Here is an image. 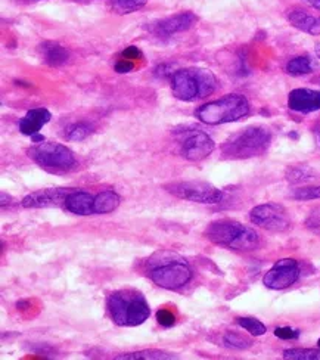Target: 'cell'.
Here are the masks:
<instances>
[{
	"label": "cell",
	"instance_id": "obj_1",
	"mask_svg": "<svg viewBox=\"0 0 320 360\" xmlns=\"http://www.w3.org/2000/svg\"><path fill=\"white\" fill-rule=\"evenodd\" d=\"M149 276L164 290H179L191 281L192 271L183 257L171 251H160L149 259Z\"/></svg>",
	"mask_w": 320,
	"mask_h": 360
},
{
	"label": "cell",
	"instance_id": "obj_2",
	"mask_svg": "<svg viewBox=\"0 0 320 360\" xmlns=\"http://www.w3.org/2000/svg\"><path fill=\"white\" fill-rule=\"evenodd\" d=\"M108 310L112 321L118 326H138L151 316V307L142 293L126 288L111 294Z\"/></svg>",
	"mask_w": 320,
	"mask_h": 360
},
{
	"label": "cell",
	"instance_id": "obj_3",
	"mask_svg": "<svg viewBox=\"0 0 320 360\" xmlns=\"http://www.w3.org/2000/svg\"><path fill=\"white\" fill-rule=\"evenodd\" d=\"M272 142V133L263 126H251L233 133L222 145V153L227 160H245L263 156Z\"/></svg>",
	"mask_w": 320,
	"mask_h": 360
},
{
	"label": "cell",
	"instance_id": "obj_4",
	"mask_svg": "<svg viewBox=\"0 0 320 360\" xmlns=\"http://www.w3.org/2000/svg\"><path fill=\"white\" fill-rule=\"evenodd\" d=\"M215 87V76L205 68L178 70L171 77L173 95L183 102H195L210 96Z\"/></svg>",
	"mask_w": 320,
	"mask_h": 360
},
{
	"label": "cell",
	"instance_id": "obj_5",
	"mask_svg": "<svg viewBox=\"0 0 320 360\" xmlns=\"http://www.w3.org/2000/svg\"><path fill=\"white\" fill-rule=\"evenodd\" d=\"M205 236L215 245L239 251H251L260 244V236L254 229L235 220L213 222L206 228Z\"/></svg>",
	"mask_w": 320,
	"mask_h": 360
},
{
	"label": "cell",
	"instance_id": "obj_6",
	"mask_svg": "<svg viewBox=\"0 0 320 360\" xmlns=\"http://www.w3.org/2000/svg\"><path fill=\"white\" fill-rule=\"evenodd\" d=\"M250 114V102L244 95L231 94L204 104L195 111V117L204 125L219 126L233 123Z\"/></svg>",
	"mask_w": 320,
	"mask_h": 360
},
{
	"label": "cell",
	"instance_id": "obj_7",
	"mask_svg": "<svg viewBox=\"0 0 320 360\" xmlns=\"http://www.w3.org/2000/svg\"><path fill=\"white\" fill-rule=\"evenodd\" d=\"M28 157L40 167L50 171H65L76 164V157L71 149L55 142H41L27 151Z\"/></svg>",
	"mask_w": 320,
	"mask_h": 360
},
{
	"label": "cell",
	"instance_id": "obj_8",
	"mask_svg": "<svg viewBox=\"0 0 320 360\" xmlns=\"http://www.w3.org/2000/svg\"><path fill=\"white\" fill-rule=\"evenodd\" d=\"M171 195L184 201L200 204H217L223 200V192L205 182H175L165 187Z\"/></svg>",
	"mask_w": 320,
	"mask_h": 360
},
{
	"label": "cell",
	"instance_id": "obj_9",
	"mask_svg": "<svg viewBox=\"0 0 320 360\" xmlns=\"http://www.w3.org/2000/svg\"><path fill=\"white\" fill-rule=\"evenodd\" d=\"M180 156L188 161H202L214 151L215 143L200 129L180 131Z\"/></svg>",
	"mask_w": 320,
	"mask_h": 360
},
{
	"label": "cell",
	"instance_id": "obj_10",
	"mask_svg": "<svg viewBox=\"0 0 320 360\" xmlns=\"http://www.w3.org/2000/svg\"><path fill=\"white\" fill-rule=\"evenodd\" d=\"M250 219L254 224L272 232H285L291 226V219L286 210L277 204L257 205L251 210Z\"/></svg>",
	"mask_w": 320,
	"mask_h": 360
},
{
	"label": "cell",
	"instance_id": "obj_11",
	"mask_svg": "<svg viewBox=\"0 0 320 360\" xmlns=\"http://www.w3.org/2000/svg\"><path fill=\"white\" fill-rule=\"evenodd\" d=\"M299 277V264L294 259H282L275 263L272 267L264 275V285L270 290L279 291V290H285V288H289L294 285Z\"/></svg>",
	"mask_w": 320,
	"mask_h": 360
},
{
	"label": "cell",
	"instance_id": "obj_12",
	"mask_svg": "<svg viewBox=\"0 0 320 360\" xmlns=\"http://www.w3.org/2000/svg\"><path fill=\"white\" fill-rule=\"evenodd\" d=\"M196 21H198V17L193 12H180L153 24L151 27V32L160 37H170L192 28Z\"/></svg>",
	"mask_w": 320,
	"mask_h": 360
},
{
	"label": "cell",
	"instance_id": "obj_13",
	"mask_svg": "<svg viewBox=\"0 0 320 360\" xmlns=\"http://www.w3.org/2000/svg\"><path fill=\"white\" fill-rule=\"evenodd\" d=\"M72 189H43L33 192L21 201L24 209H46V207H59L65 204V200Z\"/></svg>",
	"mask_w": 320,
	"mask_h": 360
},
{
	"label": "cell",
	"instance_id": "obj_14",
	"mask_svg": "<svg viewBox=\"0 0 320 360\" xmlns=\"http://www.w3.org/2000/svg\"><path fill=\"white\" fill-rule=\"evenodd\" d=\"M288 107L295 112L308 114L320 109V90L294 89L288 96Z\"/></svg>",
	"mask_w": 320,
	"mask_h": 360
},
{
	"label": "cell",
	"instance_id": "obj_15",
	"mask_svg": "<svg viewBox=\"0 0 320 360\" xmlns=\"http://www.w3.org/2000/svg\"><path fill=\"white\" fill-rule=\"evenodd\" d=\"M286 18L289 24L301 30V32L312 36H320V17L308 14L301 8H294L289 9Z\"/></svg>",
	"mask_w": 320,
	"mask_h": 360
},
{
	"label": "cell",
	"instance_id": "obj_16",
	"mask_svg": "<svg viewBox=\"0 0 320 360\" xmlns=\"http://www.w3.org/2000/svg\"><path fill=\"white\" fill-rule=\"evenodd\" d=\"M52 118L50 112L46 108H34L28 111L25 117L19 121V130L23 135L33 136L39 130L43 127L46 123Z\"/></svg>",
	"mask_w": 320,
	"mask_h": 360
},
{
	"label": "cell",
	"instance_id": "obj_17",
	"mask_svg": "<svg viewBox=\"0 0 320 360\" xmlns=\"http://www.w3.org/2000/svg\"><path fill=\"white\" fill-rule=\"evenodd\" d=\"M93 201H95V197H92L90 193L72 191L65 200V209L70 213L78 215L95 214V211H93Z\"/></svg>",
	"mask_w": 320,
	"mask_h": 360
},
{
	"label": "cell",
	"instance_id": "obj_18",
	"mask_svg": "<svg viewBox=\"0 0 320 360\" xmlns=\"http://www.w3.org/2000/svg\"><path fill=\"white\" fill-rule=\"evenodd\" d=\"M41 58L49 67H62L70 58L68 50L55 42H45L39 46Z\"/></svg>",
	"mask_w": 320,
	"mask_h": 360
},
{
	"label": "cell",
	"instance_id": "obj_19",
	"mask_svg": "<svg viewBox=\"0 0 320 360\" xmlns=\"http://www.w3.org/2000/svg\"><path fill=\"white\" fill-rule=\"evenodd\" d=\"M120 201L121 200L116 192H100L95 197V201H93V211H95V214H108L118 207Z\"/></svg>",
	"mask_w": 320,
	"mask_h": 360
},
{
	"label": "cell",
	"instance_id": "obj_20",
	"mask_svg": "<svg viewBox=\"0 0 320 360\" xmlns=\"http://www.w3.org/2000/svg\"><path fill=\"white\" fill-rule=\"evenodd\" d=\"M313 70H314L313 59L307 55L295 56L286 64V73L294 77L310 74V73H313Z\"/></svg>",
	"mask_w": 320,
	"mask_h": 360
},
{
	"label": "cell",
	"instance_id": "obj_21",
	"mask_svg": "<svg viewBox=\"0 0 320 360\" xmlns=\"http://www.w3.org/2000/svg\"><path fill=\"white\" fill-rule=\"evenodd\" d=\"M117 360H169L175 359L174 354L160 352V350H142L136 353H127L116 357Z\"/></svg>",
	"mask_w": 320,
	"mask_h": 360
},
{
	"label": "cell",
	"instance_id": "obj_22",
	"mask_svg": "<svg viewBox=\"0 0 320 360\" xmlns=\"http://www.w3.org/2000/svg\"><path fill=\"white\" fill-rule=\"evenodd\" d=\"M148 0H111L112 11L118 15L136 12L147 5Z\"/></svg>",
	"mask_w": 320,
	"mask_h": 360
},
{
	"label": "cell",
	"instance_id": "obj_23",
	"mask_svg": "<svg viewBox=\"0 0 320 360\" xmlns=\"http://www.w3.org/2000/svg\"><path fill=\"white\" fill-rule=\"evenodd\" d=\"M286 360H320V350L314 348H289L284 352Z\"/></svg>",
	"mask_w": 320,
	"mask_h": 360
},
{
	"label": "cell",
	"instance_id": "obj_24",
	"mask_svg": "<svg viewBox=\"0 0 320 360\" xmlns=\"http://www.w3.org/2000/svg\"><path fill=\"white\" fill-rule=\"evenodd\" d=\"M312 179H314V171L312 169L303 167V166L289 169L286 173V180L291 183H301V182H307Z\"/></svg>",
	"mask_w": 320,
	"mask_h": 360
},
{
	"label": "cell",
	"instance_id": "obj_25",
	"mask_svg": "<svg viewBox=\"0 0 320 360\" xmlns=\"http://www.w3.org/2000/svg\"><path fill=\"white\" fill-rule=\"evenodd\" d=\"M237 325L244 328L245 331H248L251 335H255V337L264 335L266 331H267L266 326L254 317H237Z\"/></svg>",
	"mask_w": 320,
	"mask_h": 360
},
{
	"label": "cell",
	"instance_id": "obj_26",
	"mask_svg": "<svg viewBox=\"0 0 320 360\" xmlns=\"http://www.w3.org/2000/svg\"><path fill=\"white\" fill-rule=\"evenodd\" d=\"M223 341L227 347L231 348H236V350H246L253 346V341L250 338H246L241 334H236V332H227L223 338Z\"/></svg>",
	"mask_w": 320,
	"mask_h": 360
},
{
	"label": "cell",
	"instance_id": "obj_27",
	"mask_svg": "<svg viewBox=\"0 0 320 360\" xmlns=\"http://www.w3.org/2000/svg\"><path fill=\"white\" fill-rule=\"evenodd\" d=\"M92 133V127L87 123H76L67 129L65 136L68 140H83L86 139Z\"/></svg>",
	"mask_w": 320,
	"mask_h": 360
},
{
	"label": "cell",
	"instance_id": "obj_28",
	"mask_svg": "<svg viewBox=\"0 0 320 360\" xmlns=\"http://www.w3.org/2000/svg\"><path fill=\"white\" fill-rule=\"evenodd\" d=\"M291 197L297 201H312L320 198V187H306L295 189Z\"/></svg>",
	"mask_w": 320,
	"mask_h": 360
},
{
	"label": "cell",
	"instance_id": "obj_29",
	"mask_svg": "<svg viewBox=\"0 0 320 360\" xmlns=\"http://www.w3.org/2000/svg\"><path fill=\"white\" fill-rule=\"evenodd\" d=\"M275 335L281 339H297L299 337V331L289 326H281L275 329Z\"/></svg>",
	"mask_w": 320,
	"mask_h": 360
},
{
	"label": "cell",
	"instance_id": "obj_30",
	"mask_svg": "<svg viewBox=\"0 0 320 360\" xmlns=\"http://www.w3.org/2000/svg\"><path fill=\"white\" fill-rule=\"evenodd\" d=\"M157 321L165 328H170L174 325L175 317L170 310H165V308H161V310L157 312Z\"/></svg>",
	"mask_w": 320,
	"mask_h": 360
},
{
	"label": "cell",
	"instance_id": "obj_31",
	"mask_svg": "<svg viewBox=\"0 0 320 360\" xmlns=\"http://www.w3.org/2000/svg\"><path fill=\"white\" fill-rule=\"evenodd\" d=\"M133 68H134V64H133V61H130V59H120L118 63L116 64V71L120 74L130 73V71H133Z\"/></svg>",
	"mask_w": 320,
	"mask_h": 360
},
{
	"label": "cell",
	"instance_id": "obj_32",
	"mask_svg": "<svg viewBox=\"0 0 320 360\" xmlns=\"http://www.w3.org/2000/svg\"><path fill=\"white\" fill-rule=\"evenodd\" d=\"M139 56H140V50H139L136 46H130V47H127V49L122 52V58H124V59L133 61V59H138Z\"/></svg>",
	"mask_w": 320,
	"mask_h": 360
},
{
	"label": "cell",
	"instance_id": "obj_33",
	"mask_svg": "<svg viewBox=\"0 0 320 360\" xmlns=\"http://www.w3.org/2000/svg\"><path fill=\"white\" fill-rule=\"evenodd\" d=\"M308 228H316V226H320V209L314 210L310 215V219L307 220Z\"/></svg>",
	"mask_w": 320,
	"mask_h": 360
},
{
	"label": "cell",
	"instance_id": "obj_34",
	"mask_svg": "<svg viewBox=\"0 0 320 360\" xmlns=\"http://www.w3.org/2000/svg\"><path fill=\"white\" fill-rule=\"evenodd\" d=\"M157 74H162V77H165V76H170L171 74V77H173V68H171V65H160L158 68H157Z\"/></svg>",
	"mask_w": 320,
	"mask_h": 360
},
{
	"label": "cell",
	"instance_id": "obj_35",
	"mask_svg": "<svg viewBox=\"0 0 320 360\" xmlns=\"http://www.w3.org/2000/svg\"><path fill=\"white\" fill-rule=\"evenodd\" d=\"M303 2L308 6H312L316 11H320V0H303Z\"/></svg>",
	"mask_w": 320,
	"mask_h": 360
},
{
	"label": "cell",
	"instance_id": "obj_36",
	"mask_svg": "<svg viewBox=\"0 0 320 360\" xmlns=\"http://www.w3.org/2000/svg\"><path fill=\"white\" fill-rule=\"evenodd\" d=\"M31 140L36 142V143H41V142H45V136H40V135H37V133H36V135L31 136Z\"/></svg>",
	"mask_w": 320,
	"mask_h": 360
},
{
	"label": "cell",
	"instance_id": "obj_37",
	"mask_svg": "<svg viewBox=\"0 0 320 360\" xmlns=\"http://www.w3.org/2000/svg\"><path fill=\"white\" fill-rule=\"evenodd\" d=\"M314 52H316V55H317V58L320 59V43H317L316 46H314Z\"/></svg>",
	"mask_w": 320,
	"mask_h": 360
},
{
	"label": "cell",
	"instance_id": "obj_38",
	"mask_svg": "<svg viewBox=\"0 0 320 360\" xmlns=\"http://www.w3.org/2000/svg\"><path fill=\"white\" fill-rule=\"evenodd\" d=\"M317 344H319V347H320V338H319V341H317Z\"/></svg>",
	"mask_w": 320,
	"mask_h": 360
}]
</instances>
